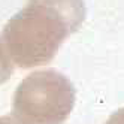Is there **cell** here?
Here are the masks:
<instances>
[{
    "mask_svg": "<svg viewBox=\"0 0 124 124\" xmlns=\"http://www.w3.org/2000/svg\"><path fill=\"white\" fill-rule=\"evenodd\" d=\"M106 124H124V108L115 111L111 117L108 118Z\"/></svg>",
    "mask_w": 124,
    "mask_h": 124,
    "instance_id": "cell-4",
    "label": "cell"
},
{
    "mask_svg": "<svg viewBox=\"0 0 124 124\" xmlns=\"http://www.w3.org/2000/svg\"><path fill=\"white\" fill-rule=\"evenodd\" d=\"M75 105V88L63 73L36 70L16 87L12 117L21 124H63Z\"/></svg>",
    "mask_w": 124,
    "mask_h": 124,
    "instance_id": "cell-2",
    "label": "cell"
},
{
    "mask_svg": "<svg viewBox=\"0 0 124 124\" xmlns=\"http://www.w3.org/2000/svg\"><path fill=\"white\" fill-rule=\"evenodd\" d=\"M85 20L84 0H30L3 29V43L20 67L46 64Z\"/></svg>",
    "mask_w": 124,
    "mask_h": 124,
    "instance_id": "cell-1",
    "label": "cell"
},
{
    "mask_svg": "<svg viewBox=\"0 0 124 124\" xmlns=\"http://www.w3.org/2000/svg\"><path fill=\"white\" fill-rule=\"evenodd\" d=\"M14 72V64L3 40L0 39V84L6 82Z\"/></svg>",
    "mask_w": 124,
    "mask_h": 124,
    "instance_id": "cell-3",
    "label": "cell"
},
{
    "mask_svg": "<svg viewBox=\"0 0 124 124\" xmlns=\"http://www.w3.org/2000/svg\"><path fill=\"white\" fill-rule=\"evenodd\" d=\"M0 124H21V123H18L12 115H3V117H0Z\"/></svg>",
    "mask_w": 124,
    "mask_h": 124,
    "instance_id": "cell-5",
    "label": "cell"
}]
</instances>
